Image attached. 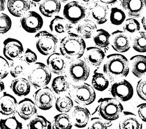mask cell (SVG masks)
<instances>
[{
    "label": "cell",
    "mask_w": 146,
    "mask_h": 129,
    "mask_svg": "<svg viewBox=\"0 0 146 129\" xmlns=\"http://www.w3.org/2000/svg\"><path fill=\"white\" fill-rule=\"evenodd\" d=\"M103 69L104 74L108 77L109 80L113 82L128 75L129 62L123 55L111 54L107 56Z\"/></svg>",
    "instance_id": "obj_1"
},
{
    "label": "cell",
    "mask_w": 146,
    "mask_h": 129,
    "mask_svg": "<svg viewBox=\"0 0 146 129\" xmlns=\"http://www.w3.org/2000/svg\"><path fill=\"white\" fill-rule=\"evenodd\" d=\"M86 49L84 40L79 35L69 33L60 41V51L67 59L74 61L81 57Z\"/></svg>",
    "instance_id": "obj_2"
},
{
    "label": "cell",
    "mask_w": 146,
    "mask_h": 129,
    "mask_svg": "<svg viewBox=\"0 0 146 129\" xmlns=\"http://www.w3.org/2000/svg\"><path fill=\"white\" fill-rule=\"evenodd\" d=\"M98 111L100 115L108 121L118 119L123 110L122 104L115 98H102L98 100Z\"/></svg>",
    "instance_id": "obj_3"
},
{
    "label": "cell",
    "mask_w": 146,
    "mask_h": 129,
    "mask_svg": "<svg viewBox=\"0 0 146 129\" xmlns=\"http://www.w3.org/2000/svg\"><path fill=\"white\" fill-rule=\"evenodd\" d=\"M31 85L35 88L46 86L52 79L50 70L46 65L41 62H35L28 75Z\"/></svg>",
    "instance_id": "obj_4"
},
{
    "label": "cell",
    "mask_w": 146,
    "mask_h": 129,
    "mask_svg": "<svg viewBox=\"0 0 146 129\" xmlns=\"http://www.w3.org/2000/svg\"><path fill=\"white\" fill-rule=\"evenodd\" d=\"M70 97L78 104L88 106L92 104L96 99L94 88L88 84L71 86L68 90Z\"/></svg>",
    "instance_id": "obj_5"
},
{
    "label": "cell",
    "mask_w": 146,
    "mask_h": 129,
    "mask_svg": "<svg viewBox=\"0 0 146 129\" xmlns=\"http://www.w3.org/2000/svg\"><path fill=\"white\" fill-rule=\"evenodd\" d=\"M35 38L36 39V48L40 53L47 56L56 52L58 39L54 35L43 31L36 34Z\"/></svg>",
    "instance_id": "obj_6"
},
{
    "label": "cell",
    "mask_w": 146,
    "mask_h": 129,
    "mask_svg": "<svg viewBox=\"0 0 146 129\" xmlns=\"http://www.w3.org/2000/svg\"><path fill=\"white\" fill-rule=\"evenodd\" d=\"M35 103L42 110H48L53 106L56 97L53 92L48 87H43L36 91L33 95Z\"/></svg>",
    "instance_id": "obj_7"
},
{
    "label": "cell",
    "mask_w": 146,
    "mask_h": 129,
    "mask_svg": "<svg viewBox=\"0 0 146 129\" xmlns=\"http://www.w3.org/2000/svg\"><path fill=\"white\" fill-rule=\"evenodd\" d=\"M68 72L72 80L76 83H78L86 81L88 78L90 69L86 62L78 59L70 63Z\"/></svg>",
    "instance_id": "obj_8"
},
{
    "label": "cell",
    "mask_w": 146,
    "mask_h": 129,
    "mask_svg": "<svg viewBox=\"0 0 146 129\" xmlns=\"http://www.w3.org/2000/svg\"><path fill=\"white\" fill-rule=\"evenodd\" d=\"M63 15L71 24H76L86 17V10L80 3L72 1L64 6Z\"/></svg>",
    "instance_id": "obj_9"
},
{
    "label": "cell",
    "mask_w": 146,
    "mask_h": 129,
    "mask_svg": "<svg viewBox=\"0 0 146 129\" xmlns=\"http://www.w3.org/2000/svg\"><path fill=\"white\" fill-rule=\"evenodd\" d=\"M112 96L119 102H127L133 96V88L126 80H121L114 83L110 89Z\"/></svg>",
    "instance_id": "obj_10"
},
{
    "label": "cell",
    "mask_w": 146,
    "mask_h": 129,
    "mask_svg": "<svg viewBox=\"0 0 146 129\" xmlns=\"http://www.w3.org/2000/svg\"><path fill=\"white\" fill-rule=\"evenodd\" d=\"M22 28L29 33H36L41 29L43 25L42 17L35 11H29L21 18Z\"/></svg>",
    "instance_id": "obj_11"
},
{
    "label": "cell",
    "mask_w": 146,
    "mask_h": 129,
    "mask_svg": "<svg viewBox=\"0 0 146 129\" xmlns=\"http://www.w3.org/2000/svg\"><path fill=\"white\" fill-rule=\"evenodd\" d=\"M23 46L18 40L8 38L4 42L3 54L7 59L13 61L19 58L23 53Z\"/></svg>",
    "instance_id": "obj_12"
},
{
    "label": "cell",
    "mask_w": 146,
    "mask_h": 129,
    "mask_svg": "<svg viewBox=\"0 0 146 129\" xmlns=\"http://www.w3.org/2000/svg\"><path fill=\"white\" fill-rule=\"evenodd\" d=\"M110 43L112 48L116 52L124 53L130 48V40L125 32L117 30L110 37Z\"/></svg>",
    "instance_id": "obj_13"
},
{
    "label": "cell",
    "mask_w": 146,
    "mask_h": 129,
    "mask_svg": "<svg viewBox=\"0 0 146 129\" xmlns=\"http://www.w3.org/2000/svg\"><path fill=\"white\" fill-rule=\"evenodd\" d=\"M109 7L101 1H96L88 9V15L99 25L103 24L108 21Z\"/></svg>",
    "instance_id": "obj_14"
},
{
    "label": "cell",
    "mask_w": 146,
    "mask_h": 129,
    "mask_svg": "<svg viewBox=\"0 0 146 129\" xmlns=\"http://www.w3.org/2000/svg\"><path fill=\"white\" fill-rule=\"evenodd\" d=\"M47 65L51 72L56 75L63 74L67 68V62L64 57L60 53H53L47 59Z\"/></svg>",
    "instance_id": "obj_15"
},
{
    "label": "cell",
    "mask_w": 146,
    "mask_h": 129,
    "mask_svg": "<svg viewBox=\"0 0 146 129\" xmlns=\"http://www.w3.org/2000/svg\"><path fill=\"white\" fill-rule=\"evenodd\" d=\"M17 112L24 120H28L37 114V109L35 102L29 98H25L19 102Z\"/></svg>",
    "instance_id": "obj_16"
},
{
    "label": "cell",
    "mask_w": 146,
    "mask_h": 129,
    "mask_svg": "<svg viewBox=\"0 0 146 129\" xmlns=\"http://www.w3.org/2000/svg\"><path fill=\"white\" fill-rule=\"evenodd\" d=\"M90 116V112L86 108L77 106L71 113L72 123L77 128H84L88 124Z\"/></svg>",
    "instance_id": "obj_17"
},
{
    "label": "cell",
    "mask_w": 146,
    "mask_h": 129,
    "mask_svg": "<svg viewBox=\"0 0 146 129\" xmlns=\"http://www.w3.org/2000/svg\"><path fill=\"white\" fill-rule=\"evenodd\" d=\"M145 4V0H121V6L127 14L131 17H140Z\"/></svg>",
    "instance_id": "obj_18"
},
{
    "label": "cell",
    "mask_w": 146,
    "mask_h": 129,
    "mask_svg": "<svg viewBox=\"0 0 146 129\" xmlns=\"http://www.w3.org/2000/svg\"><path fill=\"white\" fill-rule=\"evenodd\" d=\"M18 102L10 94L4 92L0 98V113L4 116L14 115L17 112Z\"/></svg>",
    "instance_id": "obj_19"
},
{
    "label": "cell",
    "mask_w": 146,
    "mask_h": 129,
    "mask_svg": "<svg viewBox=\"0 0 146 129\" xmlns=\"http://www.w3.org/2000/svg\"><path fill=\"white\" fill-rule=\"evenodd\" d=\"M7 8L9 13L15 17H21L31 8L29 0H8Z\"/></svg>",
    "instance_id": "obj_20"
},
{
    "label": "cell",
    "mask_w": 146,
    "mask_h": 129,
    "mask_svg": "<svg viewBox=\"0 0 146 129\" xmlns=\"http://www.w3.org/2000/svg\"><path fill=\"white\" fill-rule=\"evenodd\" d=\"M84 59L88 65L98 67L103 62L105 54L104 52L97 47H88L85 51Z\"/></svg>",
    "instance_id": "obj_21"
},
{
    "label": "cell",
    "mask_w": 146,
    "mask_h": 129,
    "mask_svg": "<svg viewBox=\"0 0 146 129\" xmlns=\"http://www.w3.org/2000/svg\"><path fill=\"white\" fill-rule=\"evenodd\" d=\"M50 29L53 35H60L70 32L72 28L71 23L66 18L56 16L50 22Z\"/></svg>",
    "instance_id": "obj_22"
},
{
    "label": "cell",
    "mask_w": 146,
    "mask_h": 129,
    "mask_svg": "<svg viewBox=\"0 0 146 129\" xmlns=\"http://www.w3.org/2000/svg\"><path fill=\"white\" fill-rule=\"evenodd\" d=\"M61 9L59 0H42L39 5V11L44 17L51 18L55 17Z\"/></svg>",
    "instance_id": "obj_23"
},
{
    "label": "cell",
    "mask_w": 146,
    "mask_h": 129,
    "mask_svg": "<svg viewBox=\"0 0 146 129\" xmlns=\"http://www.w3.org/2000/svg\"><path fill=\"white\" fill-rule=\"evenodd\" d=\"M142 127V124L135 114L130 112L123 113L119 124L120 129H141Z\"/></svg>",
    "instance_id": "obj_24"
},
{
    "label": "cell",
    "mask_w": 146,
    "mask_h": 129,
    "mask_svg": "<svg viewBox=\"0 0 146 129\" xmlns=\"http://www.w3.org/2000/svg\"><path fill=\"white\" fill-rule=\"evenodd\" d=\"M131 72L139 78L145 76L146 57L144 55H135L130 58Z\"/></svg>",
    "instance_id": "obj_25"
},
{
    "label": "cell",
    "mask_w": 146,
    "mask_h": 129,
    "mask_svg": "<svg viewBox=\"0 0 146 129\" xmlns=\"http://www.w3.org/2000/svg\"><path fill=\"white\" fill-rule=\"evenodd\" d=\"M10 88L18 96H25L30 93L31 84L25 78H18L13 80Z\"/></svg>",
    "instance_id": "obj_26"
},
{
    "label": "cell",
    "mask_w": 146,
    "mask_h": 129,
    "mask_svg": "<svg viewBox=\"0 0 146 129\" xmlns=\"http://www.w3.org/2000/svg\"><path fill=\"white\" fill-rule=\"evenodd\" d=\"M96 29V25L93 21L86 19L81 21L77 27V31L82 38L90 39Z\"/></svg>",
    "instance_id": "obj_27"
},
{
    "label": "cell",
    "mask_w": 146,
    "mask_h": 129,
    "mask_svg": "<svg viewBox=\"0 0 146 129\" xmlns=\"http://www.w3.org/2000/svg\"><path fill=\"white\" fill-rule=\"evenodd\" d=\"M71 86V83L66 76H59L55 78L52 84L53 90L58 95L68 92Z\"/></svg>",
    "instance_id": "obj_28"
},
{
    "label": "cell",
    "mask_w": 146,
    "mask_h": 129,
    "mask_svg": "<svg viewBox=\"0 0 146 129\" xmlns=\"http://www.w3.org/2000/svg\"><path fill=\"white\" fill-rule=\"evenodd\" d=\"M110 37L111 35L109 32L103 29H100L96 31L93 41L97 46L108 49L110 44Z\"/></svg>",
    "instance_id": "obj_29"
},
{
    "label": "cell",
    "mask_w": 146,
    "mask_h": 129,
    "mask_svg": "<svg viewBox=\"0 0 146 129\" xmlns=\"http://www.w3.org/2000/svg\"><path fill=\"white\" fill-rule=\"evenodd\" d=\"M52 126L55 129H71L72 123L70 116L63 113L56 115L54 117Z\"/></svg>",
    "instance_id": "obj_30"
},
{
    "label": "cell",
    "mask_w": 146,
    "mask_h": 129,
    "mask_svg": "<svg viewBox=\"0 0 146 129\" xmlns=\"http://www.w3.org/2000/svg\"><path fill=\"white\" fill-rule=\"evenodd\" d=\"M73 106H74L73 101L71 98L68 96H61L58 97L56 100V109L58 112L60 113H68L71 111Z\"/></svg>",
    "instance_id": "obj_31"
},
{
    "label": "cell",
    "mask_w": 146,
    "mask_h": 129,
    "mask_svg": "<svg viewBox=\"0 0 146 129\" xmlns=\"http://www.w3.org/2000/svg\"><path fill=\"white\" fill-rule=\"evenodd\" d=\"M109 84L106 77L101 73L95 72L92 79V85L95 90L103 92L105 90Z\"/></svg>",
    "instance_id": "obj_32"
},
{
    "label": "cell",
    "mask_w": 146,
    "mask_h": 129,
    "mask_svg": "<svg viewBox=\"0 0 146 129\" xmlns=\"http://www.w3.org/2000/svg\"><path fill=\"white\" fill-rule=\"evenodd\" d=\"M29 129H51L52 124L42 116H36L28 124Z\"/></svg>",
    "instance_id": "obj_33"
},
{
    "label": "cell",
    "mask_w": 146,
    "mask_h": 129,
    "mask_svg": "<svg viewBox=\"0 0 146 129\" xmlns=\"http://www.w3.org/2000/svg\"><path fill=\"white\" fill-rule=\"evenodd\" d=\"M19 57L12 61L9 67V71L11 76L14 78H17L22 75H25L26 72V65Z\"/></svg>",
    "instance_id": "obj_34"
},
{
    "label": "cell",
    "mask_w": 146,
    "mask_h": 129,
    "mask_svg": "<svg viewBox=\"0 0 146 129\" xmlns=\"http://www.w3.org/2000/svg\"><path fill=\"white\" fill-rule=\"evenodd\" d=\"M133 48L140 53L146 52V33L145 32H139L134 38L132 43Z\"/></svg>",
    "instance_id": "obj_35"
},
{
    "label": "cell",
    "mask_w": 146,
    "mask_h": 129,
    "mask_svg": "<svg viewBox=\"0 0 146 129\" xmlns=\"http://www.w3.org/2000/svg\"><path fill=\"white\" fill-rule=\"evenodd\" d=\"M22 124L15 116L0 120V128L1 129H22Z\"/></svg>",
    "instance_id": "obj_36"
},
{
    "label": "cell",
    "mask_w": 146,
    "mask_h": 129,
    "mask_svg": "<svg viewBox=\"0 0 146 129\" xmlns=\"http://www.w3.org/2000/svg\"><path fill=\"white\" fill-rule=\"evenodd\" d=\"M110 21L113 25H120L122 23L126 18L124 12L117 8H112L110 13Z\"/></svg>",
    "instance_id": "obj_37"
},
{
    "label": "cell",
    "mask_w": 146,
    "mask_h": 129,
    "mask_svg": "<svg viewBox=\"0 0 146 129\" xmlns=\"http://www.w3.org/2000/svg\"><path fill=\"white\" fill-rule=\"evenodd\" d=\"M112 126L111 121H108L103 118L100 117H93L91 119L88 129H106Z\"/></svg>",
    "instance_id": "obj_38"
},
{
    "label": "cell",
    "mask_w": 146,
    "mask_h": 129,
    "mask_svg": "<svg viewBox=\"0 0 146 129\" xmlns=\"http://www.w3.org/2000/svg\"><path fill=\"white\" fill-rule=\"evenodd\" d=\"M125 32L129 33H134L140 29L139 22L134 18H129L124 23L123 27Z\"/></svg>",
    "instance_id": "obj_39"
},
{
    "label": "cell",
    "mask_w": 146,
    "mask_h": 129,
    "mask_svg": "<svg viewBox=\"0 0 146 129\" xmlns=\"http://www.w3.org/2000/svg\"><path fill=\"white\" fill-rule=\"evenodd\" d=\"M12 26V21L8 15L5 14L0 15V33H5L8 32Z\"/></svg>",
    "instance_id": "obj_40"
},
{
    "label": "cell",
    "mask_w": 146,
    "mask_h": 129,
    "mask_svg": "<svg viewBox=\"0 0 146 129\" xmlns=\"http://www.w3.org/2000/svg\"><path fill=\"white\" fill-rule=\"evenodd\" d=\"M21 59L28 65H31L35 63L37 61V55L30 49H27L25 52L20 57Z\"/></svg>",
    "instance_id": "obj_41"
},
{
    "label": "cell",
    "mask_w": 146,
    "mask_h": 129,
    "mask_svg": "<svg viewBox=\"0 0 146 129\" xmlns=\"http://www.w3.org/2000/svg\"><path fill=\"white\" fill-rule=\"evenodd\" d=\"M9 72V65L5 59L0 55V79L5 78Z\"/></svg>",
    "instance_id": "obj_42"
},
{
    "label": "cell",
    "mask_w": 146,
    "mask_h": 129,
    "mask_svg": "<svg viewBox=\"0 0 146 129\" xmlns=\"http://www.w3.org/2000/svg\"><path fill=\"white\" fill-rule=\"evenodd\" d=\"M137 93L139 97L142 100H146V80L145 78L139 80L137 85Z\"/></svg>",
    "instance_id": "obj_43"
},
{
    "label": "cell",
    "mask_w": 146,
    "mask_h": 129,
    "mask_svg": "<svg viewBox=\"0 0 146 129\" xmlns=\"http://www.w3.org/2000/svg\"><path fill=\"white\" fill-rule=\"evenodd\" d=\"M146 104L142 103L137 106V112L140 118L144 122H146Z\"/></svg>",
    "instance_id": "obj_44"
},
{
    "label": "cell",
    "mask_w": 146,
    "mask_h": 129,
    "mask_svg": "<svg viewBox=\"0 0 146 129\" xmlns=\"http://www.w3.org/2000/svg\"><path fill=\"white\" fill-rule=\"evenodd\" d=\"M81 4L85 5H89L94 2V0H79Z\"/></svg>",
    "instance_id": "obj_45"
},
{
    "label": "cell",
    "mask_w": 146,
    "mask_h": 129,
    "mask_svg": "<svg viewBox=\"0 0 146 129\" xmlns=\"http://www.w3.org/2000/svg\"><path fill=\"white\" fill-rule=\"evenodd\" d=\"M99 1L105 4H113L116 3L117 0H99Z\"/></svg>",
    "instance_id": "obj_46"
},
{
    "label": "cell",
    "mask_w": 146,
    "mask_h": 129,
    "mask_svg": "<svg viewBox=\"0 0 146 129\" xmlns=\"http://www.w3.org/2000/svg\"><path fill=\"white\" fill-rule=\"evenodd\" d=\"M6 1L5 0H0V13L4 11L5 8Z\"/></svg>",
    "instance_id": "obj_47"
},
{
    "label": "cell",
    "mask_w": 146,
    "mask_h": 129,
    "mask_svg": "<svg viewBox=\"0 0 146 129\" xmlns=\"http://www.w3.org/2000/svg\"><path fill=\"white\" fill-rule=\"evenodd\" d=\"M5 89V85L4 84V82L0 81V94L2 93Z\"/></svg>",
    "instance_id": "obj_48"
},
{
    "label": "cell",
    "mask_w": 146,
    "mask_h": 129,
    "mask_svg": "<svg viewBox=\"0 0 146 129\" xmlns=\"http://www.w3.org/2000/svg\"><path fill=\"white\" fill-rule=\"evenodd\" d=\"M141 22H142V24L143 25V27H144V29H145V16H144L142 19H141Z\"/></svg>",
    "instance_id": "obj_49"
},
{
    "label": "cell",
    "mask_w": 146,
    "mask_h": 129,
    "mask_svg": "<svg viewBox=\"0 0 146 129\" xmlns=\"http://www.w3.org/2000/svg\"><path fill=\"white\" fill-rule=\"evenodd\" d=\"M31 1H32L34 3H39L40 1H42V0H31Z\"/></svg>",
    "instance_id": "obj_50"
},
{
    "label": "cell",
    "mask_w": 146,
    "mask_h": 129,
    "mask_svg": "<svg viewBox=\"0 0 146 129\" xmlns=\"http://www.w3.org/2000/svg\"><path fill=\"white\" fill-rule=\"evenodd\" d=\"M60 1H62V2H63V3H66V2H67V1H70V0H60Z\"/></svg>",
    "instance_id": "obj_51"
}]
</instances>
